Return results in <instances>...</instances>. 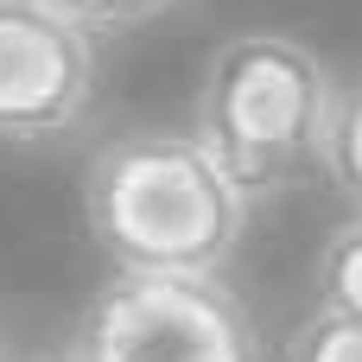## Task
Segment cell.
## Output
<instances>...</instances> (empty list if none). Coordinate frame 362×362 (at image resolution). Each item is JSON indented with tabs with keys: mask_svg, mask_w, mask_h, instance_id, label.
Segmentation results:
<instances>
[{
	"mask_svg": "<svg viewBox=\"0 0 362 362\" xmlns=\"http://www.w3.org/2000/svg\"><path fill=\"white\" fill-rule=\"evenodd\" d=\"M83 216L115 274H223L242 248L248 197L191 127H134L89 159Z\"/></svg>",
	"mask_w": 362,
	"mask_h": 362,
	"instance_id": "6da1fadb",
	"label": "cell"
},
{
	"mask_svg": "<svg viewBox=\"0 0 362 362\" xmlns=\"http://www.w3.org/2000/svg\"><path fill=\"white\" fill-rule=\"evenodd\" d=\"M331 102H337V76L305 38L248 25L210 51L191 140L216 159V172L248 204H261L325 172Z\"/></svg>",
	"mask_w": 362,
	"mask_h": 362,
	"instance_id": "7a4b0ae2",
	"label": "cell"
},
{
	"mask_svg": "<svg viewBox=\"0 0 362 362\" xmlns=\"http://www.w3.org/2000/svg\"><path fill=\"white\" fill-rule=\"evenodd\" d=\"M76 362H261V331L223 274H115L70 344Z\"/></svg>",
	"mask_w": 362,
	"mask_h": 362,
	"instance_id": "3957f363",
	"label": "cell"
},
{
	"mask_svg": "<svg viewBox=\"0 0 362 362\" xmlns=\"http://www.w3.org/2000/svg\"><path fill=\"white\" fill-rule=\"evenodd\" d=\"M95 32L45 0H0V146H45L95 108Z\"/></svg>",
	"mask_w": 362,
	"mask_h": 362,
	"instance_id": "277c9868",
	"label": "cell"
},
{
	"mask_svg": "<svg viewBox=\"0 0 362 362\" xmlns=\"http://www.w3.org/2000/svg\"><path fill=\"white\" fill-rule=\"evenodd\" d=\"M312 286H318V312L331 318H356L362 325V216L337 223L318 248V267H312Z\"/></svg>",
	"mask_w": 362,
	"mask_h": 362,
	"instance_id": "5b68a950",
	"label": "cell"
},
{
	"mask_svg": "<svg viewBox=\"0 0 362 362\" xmlns=\"http://www.w3.org/2000/svg\"><path fill=\"white\" fill-rule=\"evenodd\" d=\"M325 178L356 204V216H362V70L337 83L331 134H325Z\"/></svg>",
	"mask_w": 362,
	"mask_h": 362,
	"instance_id": "8992f818",
	"label": "cell"
},
{
	"mask_svg": "<svg viewBox=\"0 0 362 362\" xmlns=\"http://www.w3.org/2000/svg\"><path fill=\"white\" fill-rule=\"evenodd\" d=\"M286 362H362V325L356 318L312 312V318L286 337Z\"/></svg>",
	"mask_w": 362,
	"mask_h": 362,
	"instance_id": "52a82bcc",
	"label": "cell"
},
{
	"mask_svg": "<svg viewBox=\"0 0 362 362\" xmlns=\"http://www.w3.org/2000/svg\"><path fill=\"white\" fill-rule=\"evenodd\" d=\"M45 6H57L64 19H76L83 32H134V25H153L159 13H172V6H185V0H45Z\"/></svg>",
	"mask_w": 362,
	"mask_h": 362,
	"instance_id": "ba28073f",
	"label": "cell"
},
{
	"mask_svg": "<svg viewBox=\"0 0 362 362\" xmlns=\"http://www.w3.org/2000/svg\"><path fill=\"white\" fill-rule=\"evenodd\" d=\"M57 362H76V356H57Z\"/></svg>",
	"mask_w": 362,
	"mask_h": 362,
	"instance_id": "9c48e42d",
	"label": "cell"
}]
</instances>
